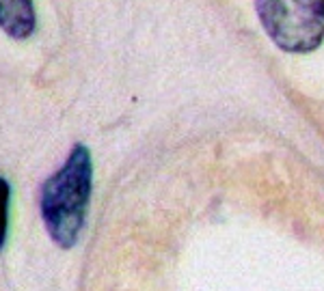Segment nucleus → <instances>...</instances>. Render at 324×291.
Returning <instances> with one entry per match:
<instances>
[{
  "label": "nucleus",
  "mask_w": 324,
  "mask_h": 291,
  "mask_svg": "<svg viewBox=\"0 0 324 291\" xmlns=\"http://www.w3.org/2000/svg\"><path fill=\"white\" fill-rule=\"evenodd\" d=\"M255 9L285 52H311L324 39V0H255Z\"/></svg>",
  "instance_id": "f03ea898"
},
{
  "label": "nucleus",
  "mask_w": 324,
  "mask_h": 291,
  "mask_svg": "<svg viewBox=\"0 0 324 291\" xmlns=\"http://www.w3.org/2000/svg\"><path fill=\"white\" fill-rule=\"evenodd\" d=\"M37 24L33 0H0V28L13 39L31 37Z\"/></svg>",
  "instance_id": "7ed1b4c3"
},
{
  "label": "nucleus",
  "mask_w": 324,
  "mask_h": 291,
  "mask_svg": "<svg viewBox=\"0 0 324 291\" xmlns=\"http://www.w3.org/2000/svg\"><path fill=\"white\" fill-rule=\"evenodd\" d=\"M91 154L76 144L59 171L43 184L41 216L50 237L61 248H71L84 227L86 205L91 196Z\"/></svg>",
  "instance_id": "f257e3e1"
},
{
  "label": "nucleus",
  "mask_w": 324,
  "mask_h": 291,
  "mask_svg": "<svg viewBox=\"0 0 324 291\" xmlns=\"http://www.w3.org/2000/svg\"><path fill=\"white\" fill-rule=\"evenodd\" d=\"M9 184L5 177H0V248L7 237V222H9Z\"/></svg>",
  "instance_id": "20e7f679"
}]
</instances>
